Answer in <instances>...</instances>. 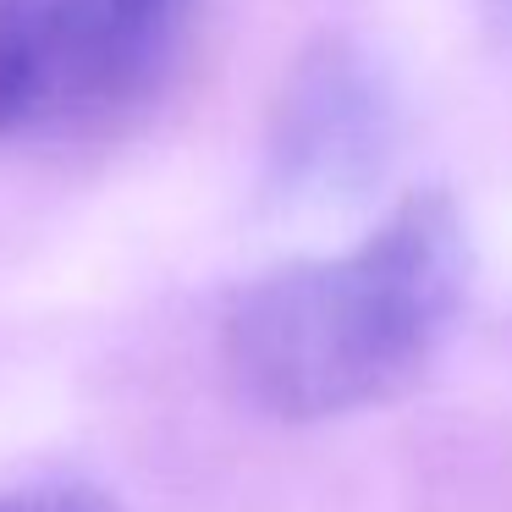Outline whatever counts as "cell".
<instances>
[{
	"label": "cell",
	"instance_id": "6da1fadb",
	"mask_svg": "<svg viewBox=\"0 0 512 512\" xmlns=\"http://www.w3.org/2000/svg\"><path fill=\"white\" fill-rule=\"evenodd\" d=\"M463 298V215L446 193H413L364 243L254 281L226 314V364L276 419H342L408 391Z\"/></svg>",
	"mask_w": 512,
	"mask_h": 512
},
{
	"label": "cell",
	"instance_id": "7a4b0ae2",
	"mask_svg": "<svg viewBox=\"0 0 512 512\" xmlns=\"http://www.w3.org/2000/svg\"><path fill=\"white\" fill-rule=\"evenodd\" d=\"M199 0H0V133H89L138 111Z\"/></svg>",
	"mask_w": 512,
	"mask_h": 512
},
{
	"label": "cell",
	"instance_id": "3957f363",
	"mask_svg": "<svg viewBox=\"0 0 512 512\" xmlns=\"http://www.w3.org/2000/svg\"><path fill=\"white\" fill-rule=\"evenodd\" d=\"M391 149V94L358 45L303 56L270 127V177L287 199H342L380 171Z\"/></svg>",
	"mask_w": 512,
	"mask_h": 512
},
{
	"label": "cell",
	"instance_id": "277c9868",
	"mask_svg": "<svg viewBox=\"0 0 512 512\" xmlns=\"http://www.w3.org/2000/svg\"><path fill=\"white\" fill-rule=\"evenodd\" d=\"M0 512H122V507L89 485H23V490H0Z\"/></svg>",
	"mask_w": 512,
	"mask_h": 512
},
{
	"label": "cell",
	"instance_id": "5b68a950",
	"mask_svg": "<svg viewBox=\"0 0 512 512\" xmlns=\"http://www.w3.org/2000/svg\"><path fill=\"white\" fill-rule=\"evenodd\" d=\"M490 12H501V17H512V0H485Z\"/></svg>",
	"mask_w": 512,
	"mask_h": 512
}]
</instances>
